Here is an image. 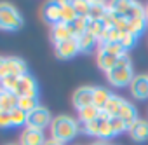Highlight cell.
Returning <instances> with one entry per match:
<instances>
[{"label": "cell", "instance_id": "obj_36", "mask_svg": "<svg viewBox=\"0 0 148 145\" xmlns=\"http://www.w3.org/2000/svg\"><path fill=\"white\" fill-rule=\"evenodd\" d=\"M44 145H64V143H61V142H58V140H52V138H51V140H47Z\"/></svg>", "mask_w": 148, "mask_h": 145}, {"label": "cell", "instance_id": "obj_22", "mask_svg": "<svg viewBox=\"0 0 148 145\" xmlns=\"http://www.w3.org/2000/svg\"><path fill=\"white\" fill-rule=\"evenodd\" d=\"M59 6H61V23H64V25H70L71 21H75L79 16H77V12H75V7H73V2H59Z\"/></svg>", "mask_w": 148, "mask_h": 145}, {"label": "cell", "instance_id": "obj_11", "mask_svg": "<svg viewBox=\"0 0 148 145\" xmlns=\"http://www.w3.org/2000/svg\"><path fill=\"white\" fill-rule=\"evenodd\" d=\"M42 19L45 23H49L51 26L61 23V6L59 2H49L44 6L42 9Z\"/></svg>", "mask_w": 148, "mask_h": 145}, {"label": "cell", "instance_id": "obj_30", "mask_svg": "<svg viewBox=\"0 0 148 145\" xmlns=\"http://www.w3.org/2000/svg\"><path fill=\"white\" fill-rule=\"evenodd\" d=\"M110 129H112V135H113V136H117V135H120V133L127 131L129 128L125 126V122H124L120 117H110Z\"/></svg>", "mask_w": 148, "mask_h": 145}, {"label": "cell", "instance_id": "obj_37", "mask_svg": "<svg viewBox=\"0 0 148 145\" xmlns=\"http://www.w3.org/2000/svg\"><path fill=\"white\" fill-rule=\"evenodd\" d=\"M91 145H108V143L103 142V140H98V142H94V143H91Z\"/></svg>", "mask_w": 148, "mask_h": 145}, {"label": "cell", "instance_id": "obj_14", "mask_svg": "<svg viewBox=\"0 0 148 145\" xmlns=\"http://www.w3.org/2000/svg\"><path fill=\"white\" fill-rule=\"evenodd\" d=\"M96 61H98V66L105 72V74H108V72L117 65V61H119V56H115V54H112V52H108L106 49H103V47H99L98 49V56H96Z\"/></svg>", "mask_w": 148, "mask_h": 145}, {"label": "cell", "instance_id": "obj_39", "mask_svg": "<svg viewBox=\"0 0 148 145\" xmlns=\"http://www.w3.org/2000/svg\"><path fill=\"white\" fill-rule=\"evenodd\" d=\"M7 145H14V143H7Z\"/></svg>", "mask_w": 148, "mask_h": 145}, {"label": "cell", "instance_id": "obj_34", "mask_svg": "<svg viewBox=\"0 0 148 145\" xmlns=\"http://www.w3.org/2000/svg\"><path fill=\"white\" fill-rule=\"evenodd\" d=\"M12 128V121H11V112L0 110V129H7Z\"/></svg>", "mask_w": 148, "mask_h": 145}, {"label": "cell", "instance_id": "obj_7", "mask_svg": "<svg viewBox=\"0 0 148 145\" xmlns=\"http://www.w3.org/2000/svg\"><path fill=\"white\" fill-rule=\"evenodd\" d=\"M92 98H94V86H80V88L75 89V93H73L71 103L79 112V110L92 105Z\"/></svg>", "mask_w": 148, "mask_h": 145}, {"label": "cell", "instance_id": "obj_15", "mask_svg": "<svg viewBox=\"0 0 148 145\" xmlns=\"http://www.w3.org/2000/svg\"><path fill=\"white\" fill-rule=\"evenodd\" d=\"M18 102H19V98L12 91H5L0 88V110L11 112V110L18 108Z\"/></svg>", "mask_w": 148, "mask_h": 145}, {"label": "cell", "instance_id": "obj_27", "mask_svg": "<svg viewBox=\"0 0 148 145\" xmlns=\"http://www.w3.org/2000/svg\"><path fill=\"white\" fill-rule=\"evenodd\" d=\"M37 107H40L37 98H19V102H18V108H19V110H23L25 114L33 112Z\"/></svg>", "mask_w": 148, "mask_h": 145}, {"label": "cell", "instance_id": "obj_9", "mask_svg": "<svg viewBox=\"0 0 148 145\" xmlns=\"http://www.w3.org/2000/svg\"><path fill=\"white\" fill-rule=\"evenodd\" d=\"M129 91H131L132 98H136V100H148V75H145V74L134 75V79L129 86Z\"/></svg>", "mask_w": 148, "mask_h": 145}, {"label": "cell", "instance_id": "obj_4", "mask_svg": "<svg viewBox=\"0 0 148 145\" xmlns=\"http://www.w3.org/2000/svg\"><path fill=\"white\" fill-rule=\"evenodd\" d=\"M110 7L115 9L120 16H124L129 21L145 16V6H141L138 2H132V0H119V2H112Z\"/></svg>", "mask_w": 148, "mask_h": 145}, {"label": "cell", "instance_id": "obj_10", "mask_svg": "<svg viewBox=\"0 0 148 145\" xmlns=\"http://www.w3.org/2000/svg\"><path fill=\"white\" fill-rule=\"evenodd\" d=\"M45 135L40 129H33V128H25L21 136H19V145H44Z\"/></svg>", "mask_w": 148, "mask_h": 145}, {"label": "cell", "instance_id": "obj_13", "mask_svg": "<svg viewBox=\"0 0 148 145\" xmlns=\"http://www.w3.org/2000/svg\"><path fill=\"white\" fill-rule=\"evenodd\" d=\"M5 72H7V75L21 77V75L28 74V68H26V63L21 58L9 56V58H5Z\"/></svg>", "mask_w": 148, "mask_h": 145}, {"label": "cell", "instance_id": "obj_31", "mask_svg": "<svg viewBox=\"0 0 148 145\" xmlns=\"http://www.w3.org/2000/svg\"><path fill=\"white\" fill-rule=\"evenodd\" d=\"M26 115L28 114H25L23 110H19V108H14V110H11V121H12V128H18V126H23V124H26Z\"/></svg>", "mask_w": 148, "mask_h": 145}, {"label": "cell", "instance_id": "obj_20", "mask_svg": "<svg viewBox=\"0 0 148 145\" xmlns=\"http://www.w3.org/2000/svg\"><path fill=\"white\" fill-rule=\"evenodd\" d=\"M99 115H101V110L94 105H89V107L79 110V122L80 124H89V122L99 119Z\"/></svg>", "mask_w": 148, "mask_h": 145}, {"label": "cell", "instance_id": "obj_38", "mask_svg": "<svg viewBox=\"0 0 148 145\" xmlns=\"http://www.w3.org/2000/svg\"><path fill=\"white\" fill-rule=\"evenodd\" d=\"M145 18H146V21H148V4L145 6Z\"/></svg>", "mask_w": 148, "mask_h": 145}, {"label": "cell", "instance_id": "obj_29", "mask_svg": "<svg viewBox=\"0 0 148 145\" xmlns=\"http://www.w3.org/2000/svg\"><path fill=\"white\" fill-rule=\"evenodd\" d=\"M105 30H106V25H105L103 21H92V19H89V23H87V32L92 33L94 37H98V40H99V37L103 35Z\"/></svg>", "mask_w": 148, "mask_h": 145}, {"label": "cell", "instance_id": "obj_8", "mask_svg": "<svg viewBox=\"0 0 148 145\" xmlns=\"http://www.w3.org/2000/svg\"><path fill=\"white\" fill-rule=\"evenodd\" d=\"M54 52H56V56L59 59H71L73 56H77L80 52L79 40L77 39H68L64 42L54 44Z\"/></svg>", "mask_w": 148, "mask_h": 145}, {"label": "cell", "instance_id": "obj_28", "mask_svg": "<svg viewBox=\"0 0 148 145\" xmlns=\"http://www.w3.org/2000/svg\"><path fill=\"white\" fill-rule=\"evenodd\" d=\"M73 7H75V12H77L79 18H89L91 2H87V0H75V2H73Z\"/></svg>", "mask_w": 148, "mask_h": 145}, {"label": "cell", "instance_id": "obj_23", "mask_svg": "<svg viewBox=\"0 0 148 145\" xmlns=\"http://www.w3.org/2000/svg\"><path fill=\"white\" fill-rule=\"evenodd\" d=\"M122 32L117 30V28H106L103 32V35L99 37V47L101 46H106V44H119L120 39H122Z\"/></svg>", "mask_w": 148, "mask_h": 145}, {"label": "cell", "instance_id": "obj_1", "mask_svg": "<svg viewBox=\"0 0 148 145\" xmlns=\"http://www.w3.org/2000/svg\"><path fill=\"white\" fill-rule=\"evenodd\" d=\"M80 131V122L70 115H58L51 122V138L61 143L71 142Z\"/></svg>", "mask_w": 148, "mask_h": 145}, {"label": "cell", "instance_id": "obj_35", "mask_svg": "<svg viewBox=\"0 0 148 145\" xmlns=\"http://www.w3.org/2000/svg\"><path fill=\"white\" fill-rule=\"evenodd\" d=\"M4 77H7V72H5V58L0 56V81Z\"/></svg>", "mask_w": 148, "mask_h": 145}, {"label": "cell", "instance_id": "obj_18", "mask_svg": "<svg viewBox=\"0 0 148 145\" xmlns=\"http://www.w3.org/2000/svg\"><path fill=\"white\" fill-rule=\"evenodd\" d=\"M125 103V100L119 95H112V98L108 100L106 107L103 108V114H106L108 117H119L120 110H122V105Z\"/></svg>", "mask_w": 148, "mask_h": 145}, {"label": "cell", "instance_id": "obj_2", "mask_svg": "<svg viewBox=\"0 0 148 145\" xmlns=\"http://www.w3.org/2000/svg\"><path fill=\"white\" fill-rule=\"evenodd\" d=\"M106 79L113 88H127V86H131V82L134 79V70H132V61H131V58L127 54L119 58L117 65L106 74Z\"/></svg>", "mask_w": 148, "mask_h": 145}, {"label": "cell", "instance_id": "obj_5", "mask_svg": "<svg viewBox=\"0 0 148 145\" xmlns=\"http://www.w3.org/2000/svg\"><path fill=\"white\" fill-rule=\"evenodd\" d=\"M51 122H52V117H51V112L45 107H37L33 112H30L26 115V128L44 131L47 126H51Z\"/></svg>", "mask_w": 148, "mask_h": 145}, {"label": "cell", "instance_id": "obj_26", "mask_svg": "<svg viewBox=\"0 0 148 145\" xmlns=\"http://www.w3.org/2000/svg\"><path fill=\"white\" fill-rule=\"evenodd\" d=\"M146 26H148V21H146L145 16H143V18H136V19H131V21H129L127 32L132 33V35H136V37H139L141 33L146 32Z\"/></svg>", "mask_w": 148, "mask_h": 145}, {"label": "cell", "instance_id": "obj_6", "mask_svg": "<svg viewBox=\"0 0 148 145\" xmlns=\"http://www.w3.org/2000/svg\"><path fill=\"white\" fill-rule=\"evenodd\" d=\"M37 93H38L37 81L30 74H25L18 79V84L14 89V95L18 98H37Z\"/></svg>", "mask_w": 148, "mask_h": 145}, {"label": "cell", "instance_id": "obj_32", "mask_svg": "<svg viewBox=\"0 0 148 145\" xmlns=\"http://www.w3.org/2000/svg\"><path fill=\"white\" fill-rule=\"evenodd\" d=\"M138 39L139 37H136V35H132V33H124L122 35V39H120V46L125 49V51H131L132 47H136V44H138Z\"/></svg>", "mask_w": 148, "mask_h": 145}, {"label": "cell", "instance_id": "obj_12", "mask_svg": "<svg viewBox=\"0 0 148 145\" xmlns=\"http://www.w3.org/2000/svg\"><path fill=\"white\" fill-rule=\"evenodd\" d=\"M127 133H129V136H131L134 142H138V143L146 142V140H148V121H146V119H138V121L127 129Z\"/></svg>", "mask_w": 148, "mask_h": 145}, {"label": "cell", "instance_id": "obj_17", "mask_svg": "<svg viewBox=\"0 0 148 145\" xmlns=\"http://www.w3.org/2000/svg\"><path fill=\"white\" fill-rule=\"evenodd\" d=\"M112 91L110 89H106V88H103V86H94V98H92V105L94 107H98L101 112H103V108L106 107V103H108V100L112 98Z\"/></svg>", "mask_w": 148, "mask_h": 145}, {"label": "cell", "instance_id": "obj_21", "mask_svg": "<svg viewBox=\"0 0 148 145\" xmlns=\"http://www.w3.org/2000/svg\"><path fill=\"white\" fill-rule=\"evenodd\" d=\"M87 23H89V18H77L75 21H71L68 25V30H70L71 37L73 39H79L84 33H87Z\"/></svg>", "mask_w": 148, "mask_h": 145}, {"label": "cell", "instance_id": "obj_33", "mask_svg": "<svg viewBox=\"0 0 148 145\" xmlns=\"http://www.w3.org/2000/svg\"><path fill=\"white\" fill-rule=\"evenodd\" d=\"M18 79L19 77H16V75H7V77H4L2 81H0V88L5 89V91H12L14 93L16 84H18Z\"/></svg>", "mask_w": 148, "mask_h": 145}, {"label": "cell", "instance_id": "obj_3", "mask_svg": "<svg viewBox=\"0 0 148 145\" xmlns=\"http://www.w3.org/2000/svg\"><path fill=\"white\" fill-rule=\"evenodd\" d=\"M21 26H23V16L19 14V11L7 2H0V30L16 32Z\"/></svg>", "mask_w": 148, "mask_h": 145}, {"label": "cell", "instance_id": "obj_25", "mask_svg": "<svg viewBox=\"0 0 148 145\" xmlns=\"http://www.w3.org/2000/svg\"><path fill=\"white\" fill-rule=\"evenodd\" d=\"M108 11V4L105 2H91V11H89V19L92 21H101Z\"/></svg>", "mask_w": 148, "mask_h": 145}, {"label": "cell", "instance_id": "obj_19", "mask_svg": "<svg viewBox=\"0 0 148 145\" xmlns=\"http://www.w3.org/2000/svg\"><path fill=\"white\" fill-rule=\"evenodd\" d=\"M51 39L54 44H59V42H64L68 39H73L70 30H68V25L64 23H58L54 26H51Z\"/></svg>", "mask_w": 148, "mask_h": 145}, {"label": "cell", "instance_id": "obj_24", "mask_svg": "<svg viewBox=\"0 0 148 145\" xmlns=\"http://www.w3.org/2000/svg\"><path fill=\"white\" fill-rule=\"evenodd\" d=\"M79 40V47H80V52H91L96 46H99V40H98V37H94L92 33H84L82 37H79L77 39Z\"/></svg>", "mask_w": 148, "mask_h": 145}, {"label": "cell", "instance_id": "obj_16", "mask_svg": "<svg viewBox=\"0 0 148 145\" xmlns=\"http://www.w3.org/2000/svg\"><path fill=\"white\" fill-rule=\"evenodd\" d=\"M119 117L125 122V126L127 128H131L138 119H139V115H138V110H136V107L131 103V102H127L125 100V103L122 105V110H120V114H119Z\"/></svg>", "mask_w": 148, "mask_h": 145}]
</instances>
